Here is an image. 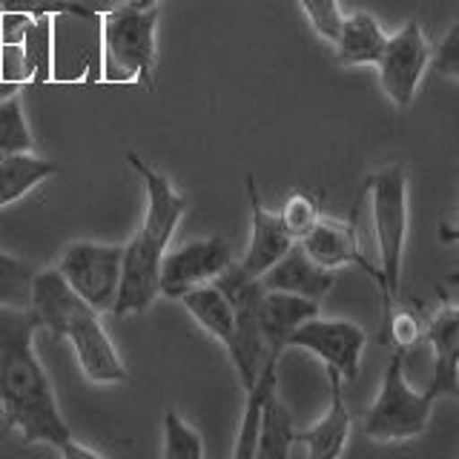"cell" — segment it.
<instances>
[{"label":"cell","instance_id":"obj_11","mask_svg":"<svg viewBox=\"0 0 459 459\" xmlns=\"http://www.w3.org/2000/svg\"><path fill=\"white\" fill-rule=\"evenodd\" d=\"M233 264L230 241L221 236H207L198 241H186L184 247L164 253L161 270H158V287L169 299H178L184 290L195 284L215 281Z\"/></svg>","mask_w":459,"mask_h":459},{"label":"cell","instance_id":"obj_22","mask_svg":"<svg viewBox=\"0 0 459 459\" xmlns=\"http://www.w3.org/2000/svg\"><path fill=\"white\" fill-rule=\"evenodd\" d=\"M293 448H296V428L290 420V411L279 399V391H273L262 408V420H258L255 456L284 459L293 454Z\"/></svg>","mask_w":459,"mask_h":459},{"label":"cell","instance_id":"obj_30","mask_svg":"<svg viewBox=\"0 0 459 459\" xmlns=\"http://www.w3.org/2000/svg\"><path fill=\"white\" fill-rule=\"evenodd\" d=\"M430 69L442 78L459 81V18L456 23L445 32V38L434 47V57H430Z\"/></svg>","mask_w":459,"mask_h":459},{"label":"cell","instance_id":"obj_9","mask_svg":"<svg viewBox=\"0 0 459 459\" xmlns=\"http://www.w3.org/2000/svg\"><path fill=\"white\" fill-rule=\"evenodd\" d=\"M57 339H66L72 344L78 359L81 373L95 385H118L129 379V370L124 365L121 353L115 351V344L107 333V327L100 325V313L92 310L83 299H78L66 319L61 322Z\"/></svg>","mask_w":459,"mask_h":459},{"label":"cell","instance_id":"obj_23","mask_svg":"<svg viewBox=\"0 0 459 459\" xmlns=\"http://www.w3.org/2000/svg\"><path fill=\"white\" fill-rule=\"evenodd\" d=\"M35 141L29 133L26 112L21 95H6L0 98V158L14 155V152H32Z\"/></svg>","mask_w":459,"mask_h":459},{"label":"cell","instance_id":"obj_18","mask_svg":"<svg viewBox=\"0 0 459 459\" xmlns=\"http://www.w3.org/2000/svg\"><path fill=\"white\" fill-rule=\"evenodd\" d=\"M385 43H387V32L382 29L377 14L356 9L351 14H344V21L339 26V35L333 40L336 61L342 66H377Z\"/></svg>","mask_w":459,"mask_h":459},{"label":"cell","instance_id":"obj_20","mask_svg":"<svg viewBox=\"0 0 459 459\" xmlns=\"http://www.w3.org/2000/svg\"><path fill=\"white\" fill-rule=\"evenodd\" d=\"M279 359L281 356H270L258 379L244 391V413H241V425H238V437H236V459H253L255 456V442H258V420H262V408L273 391H279Z\"/></svg>","mask_w":459,"mask_h":459},{"label":"cell","instance_id":"obj_29","mask_svg":"<svg viewBox=\"0 0 459 459\" xmlns=\"http://www.w3.org/2000/svg\"><path fill=\"white\" fill-rule=\"evenodd\" d=\"M301 12H305L307 23L313 26V32L322 40L333 43L339 35V26L344 21V12L339 0H299Z\"/></svg>","mask_w":459,"mask_h":459},{"label":"cell","instance_id":"obj_1","mask_svg":"<svg viewBox=\"0 0 459 459\" xmlns=\"http://www.w3.org/2000/svg\"><path fill=\"white\" fill-rule=\"evenodd\" d=\"M38 327L40 322L32 307H0V411L4 422L18 430L23 442L52 445L61 451L72 439V430L35 353Z\"/></svg>","mask_w":459,"mask_h":459},{"label":"cell","instance_id":"obj_14","mask_svg":"<svg viewBox=\"0 0 459 459\" xmlns=\"http://www.w3.org/2000/svg\"><path fill=\"white\" fill-rule=\"evenodd\" d=\"M247 201H250V215H253V230H250V244H247V253L241 258V270L250 273V276H264V273L279 262V258L293 247V238L290 233L284 230L279 212H273L262 204V195H258V186L255 178L247 176Z\"/></svg>","mask_w":459,"mask_h":459},{"label":"cell","instance_id":"obj_26","mask_svg":"<svg viewBox=\"0 0 459 459\" xmlns=\"http://www.w3.org/2000/svg\"><path fill=\"white\" fill-rule=\"evenodd\" d=\"M204 456V442L201 434L186 425L176 411L164 413V459H201Z\"/></svg>","mask_w":459,"mask_h":459},{"label":"cell","instance_id":"obj_13","mask_svg":"<svg viewBox=\"0 0 459 459\" xmlns=\"http://www.w3.org/2000/svg\"><path fill=\"white\" fill-rule=\"evenodd\" d=\"M425 342L434 351V373L425 385L437 399L459 396V301L442 305L425 316Z\"/></svg>","mask_w":459,"mask_h":459},{"label":"cell","instance_id":"obj_16","mask_svg":"<svg viewBox=\"0 0 459 459\" xmlns=\"http://www.w3.org/2000/svg\"><path fill=\"white\" fill-rule=\"evenodd\" d=\"M258 279H262L264 290L293 293V296L319 301L322 305V299L333 290V284H336V270H327L322 264H316L313 258L301 250V244L296 241L293 247Z\"/></svg>","mask_w":459,"mask_h":459},{"label":"cell","instance_id":"obj_10","mask_svg":"<svg viewBox=\"0 0 459 459\" xmlns=\"http://www.w3.org/2000/svg\"><path fill=\"white\" fill-rule=\"evenodd\" d=\"M290 348L319 356L325 368H333L344 382H353L359 377V368H362L368 330L351 319H325L316 313L293 330Z\"/></svg>","mask_w":459,"mask_h":459},{"label":"cell","instance_id":"obj_5","mask_svg":"<svg viewBox=\"0 0 459 459\" xmlns=\"http://www.w3.org/2000/svg\"><path fill=\"white\" fill-rule=\"evenodd\" d=\"M215 284L221 287L224 296L230 299L233 305V316H236V325H233V336L227 339V356L233 362L236 373H238V382L241 387H247L258 379L264 362L273 356L267 351V342L262 336V327H258V299L264 293V284L262 279L250 276L244 273L241 264H230Z\"/></svg>","mask_w":459,"mask_h":459},{"label":"cell","instance_id":"obj_6","mask_svg":"<svg viewBox=\"0 0 459 459\" xmlns=\"http://www.w3.org/2000/svg\"><path fill=\"white\" fill-rule=\"evenodd\" d=\"M155 26L158 6L138 0L109 9L100 23L112 66L121 69L126 78H141L147 86H155Z\"/></svg>","mask_w":459,"mask_h":459},{"label":"cell","instance_id":"obj_2","mask_svg":"<svg viewBox=\"0 0 459 459\" xmlns=\"http://www.w3.org/2000/svg\"><path fill=\"white\" fill-rule=\"evenodd\" d=\"M126 164L138 172L143 186H147V210H143V221L138 227V233L124 247L121 287L112 316L143 313L158 299V293H161V287H158L161 258L169 247L172 233H176V227L181 224L186 212L184 195L167 181L164 172H158L133 150L126 152Z\"/></svg>","mask_w":459,"mask_h":459},{"label":"cell","instance_id":"obj_8","mask_svg":"<svg viewBox=\"0 0 459 459\" xmlns=\"http://www.w3.org/2000/svg\"><path fill=\"white\" fill-rule=\"evenodd\" d=\"M430 57H434V43L420 21H408L394 35H387L377 72L382 92L394 107L405 109L413 104L420 83L430 69Z\"/></svg>","mask_w":459,"mask_h":459},{"label":"cell","instance_id":"obj_12","mask_svg":"<svg viewBox=\"0 0 459 459\" xmlns=\"http://www.w3.org/2000/svg\"><path fill=\"white\" fill-rule=\"evenodd\" d=\"M299 244L316 264H322L327 270L359 264L373 279V284L379 287V267L365 250L362 233H359V224H356V215L351 221L322 215V219L313 224V230Z\"/></svg>","mask_w":459,"mask_h":459},{"label":"cell","instance_id":"obj_33","mask_svg":"<svg viewBox=\"0 0 459 459\" xmlns=\"http://www.w3.org/2000/svg\"><path fill=\"white\" fill-rule=\"evenodd\" d=\"M439 241H445V244H459V221L456 224H442L439 227Z\"/></svg>","mask_w":459,"mask_h":459},{"label":"cell","instance_id":"obj_21","mask_svg":"<svg viewBox=\"0 0 459 459\" xmlns=\"http://www.w3.org/2000/svg\"><path fill=\"white\" fill-rule=\"evenodd\" d=\"M57 164L38 158L32 152H14L0 158V207L21 201L26 193H32L38 184L52 178Z\"/></svg>","mask_w":459,"mask_h":459},{"label":"cell","instance_id":"obj_31","mask_svg":"<svg viewBox=\"0 0 459 459\" xmlns=\"http://www.w3.org/2000/svg\"><path fill=\"white\" fill-rule=\"evenodd\" d=\"M61 456H66V459H100V454L98 451H92V448H83V445H78L75 442V437H72L61 451H57Z\"/></svg>","mask_w":459,"mask_h":459},{"label":"cell","instance_id":"obj_32","mask_svg":"<svg viewBox=\"0 0 459 459\" xmlns=\"http://www.w3.org/2000/svg\"><path fill=\"white\" fill-rule=\"evenodd\" d=\"M439 293L442 296H456L459 293V267L451 270L448 276H445V281L439 284Z\"/></svg>","mask_w":459,"mask_h":459},{"label":"cell","instance_id":"obj_28","mask_svg":"<svg viewBox=\"0 0 459 459\" xmlns=\"http://www.w3.org/2000/svg\"><path fill=\"white\" fill-rule=\"evenodd\" d=\"M0 12H18L29 18H57V14H75V18H95V9L78 0H0Z\"/></svg>","mask_w":459,"mask_h":459},{"label":"cell","instance_id":"obj_7","mask_svg":"<svg viewBox=\"0 0 459 459\" xmlns=\"http://www.w3.org/2000/svg\"><path fill=\"white\" fill-rule=\"evenodd\" d=\"M55 267L92 310L100 316L112 313L121 287L124 247L98 241H72Z\"/></svg>","mask_w":459,"mask_h":459},{"label":"cell","instance_id":"obj_34","mask_svg":"<svg viewBox=\"0 0 459 459\" xmlns=\"http://www.w3.org/2000/svg\"><path fill=\"white\" fill-rule=\"evenodd\" d=\"M138 4H147V6H158V0H138Z\"/></svg>","mask_w":459,"mask_h":459},{"label":"cell","instance_id":"obj_19","mask_svg":"<svg viewBox=\"0 0 459 459\" xmlns=\"http://www.w3.org/2000/svg\"><path fill=\"white\" fill-rule=\"evenodd\" d=\"M178 301L198 322V327H204L212 339L227 344V339L233 336V325H236L233 305H230V299L224 296V290L215 281L190 287V290H184L178 296Z\"/></svg>","mask_w":459,"mask_h":459},{"label":"cell","instance_id":"obj_35","mask_svg":"<svg viewBox=\"0 0 459 459\" xmlns=\"http://www.w3.org/2000/svg\"><path fill=\"white\" fill-rule=\"evenodd\" d=\"M456 399H459V396H456Z\"/></svg>","mask_w":459,"mask_h":459},{"label":"cell","instance_id":"obj_25","mask_svg":"<svg viewBox=\"0 0 459 459\" xmlns=\"http://www.w3.org/2000/svg\"><path fill=\"white\" fill-rule=\"evenodd\" d=\"M279 219H281L287 233H290V238L301 241L313 230V224L322 219V201L310 190H296L284 198V204L279 210Z\"/></svg>","mask_w":459,"mask_h":459},{"label":"cell","instance_id":"obj_4","mask_svg":"<svg viewBox=\"0 0 459 459\" xmlns=\"http://www.w3.org/2000/svg\"><path fill=\"white\" fill-rule=\"evenodd\" d=\"M405 356L408 353L399 348L391 351L379 394L362 422L365 437L373 442H411L420 439L430 425L437 396L408 382Z\"/></svg>","mask_w":459,"mask_h":459},{"label":"cell","instance_id":"obj_3","mask_svg":"<svg viewBox=\"0 0 459 459\" xmlns=\"http://www.w3.org/2000/svg\"><path fill=\"white\" fill-rule=\"evenodd\" d=\"M370 198V224H373V258L379 267V296L382 319L387 316L402 293V273H405L408 247V169L405 164H391L377 169L365 181Z\"/></svg>","mask_w":459,"mask_h":459},{"label":"cell","instance_id":"obj_17","mask_svg":"<svg viewBox=\"0 0 459 459\" xmlns=\"http://www.w3.org/2000/svg\"><path fill=\"white\" fill-rule=\"evenodd\" d=\"M316 313H319V301L281 290H264L262 299H258V327H262L267 351L273 356H281L290 348L293 330Z\"/></svg>","mask_w":459,"mask_h":459},{"label":"cell","instance_id":"obj_24","mask_svg":"<svg viewBox=\"0 0 459 459\" xmlns=\"http://www.w3.org/2000/svg\"><path fill=\"white\" fill-rule=\"evenodd\" d=\"M35 273L21 258L0 253V307H29Z\"/></svg>","mask_w":459,"mask_h":459},{"label":"cell","instance_id":"obj_27","mask_svg":"<svg viewBox=\"0 0 459 459\" xmlns=\"http://www.w3.org/2000/svg\"><path fill=\"white\" fill-rule=\"evenodd\" d=\"M382 339L391 342L394 348L399 351H411L416 348L422 339H425V316H420L411 307H399L394 305L385 316V330H382Z\"/></svg>","mask_w":459,"mask_h":459},{"label":"cell","instance_id":"obj_15","mask_svg":"<svg viewBox=\"0 0 459 459\" xmlns=\"http://www.w3.org/2000/svg\"><path fill=\"white\" fill-rule=\"evenodd\" d=\"M325 373L330 385V405L316 425L307 430H296V445H301L313 459H333L344 454L353 428V416L348 411V402H344V379L333 368H325Z\"/></svg>","mask_w":459,"mask_h":459}]
</instances>
